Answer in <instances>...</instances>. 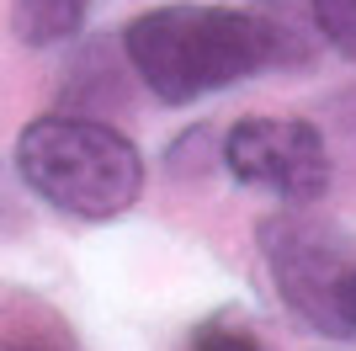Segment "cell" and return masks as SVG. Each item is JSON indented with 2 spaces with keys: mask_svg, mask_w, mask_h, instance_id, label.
I'll use <instances>...</instances> for the list:
<instances>
[{
  "mask_svg": "<svg viewBox=\"0 0 356 351\" xmlns=\"http://www.w3.org/2000/svg\"><path fill=\"white\" fill-rule=\"evenodd\" d=\"M122 48L165 107H192L271 70L287 54V32L234 6H154L128 22Z\"/></svg>",
  "mask_w": 356,
  "mask_h": 351,
  "instance_id": "obj_1",
  "label": "cell"
},
{
  "mask_svg": "<svg viewBox=\"0 0 356 351\" xmlns=\"http://www.w3.org/2000/svg\"><path fill=\"white\" fill-rule=\"evenodd\" d=\"M16 171L70 219H118L144 192V155L96 117H38L16 139Z\"/></svg>",
  "mask_w": 356,
  "mask_h": 351,
  "instance_id": "obj_2",
  "label": "cell"
},
{
  "mask_svg": "<svg viewBox=\"0 0 356 351\" xmlns=\"http://www.w3.org/2000/svg\"><path fill=\"white\" fill-rule=\"evenodd\" d=\"M261 250H266L271 282L298 320H309L314 330H330V336H346L341 292L356 266V245L346 240V229L303 219V213H277L261 224Z\"/></svg>",
  "mask_w": 356,
  "mask_h": 351,
  "instance_id": "obj_3",
  "label": "cell"
},
{
  "mask_svg": "<svg viewBox=\"0 0 356 351\" xmlns=\"http://www.w3.org/2000/svg\"><path fill=\"white\" fill-rule=\"evenodd\" d=\"M223 171L239 187L271 192L282 203H319L330 187L325 133L298 117H245L223 139Z\"/></svg>",
  "mask_w": 356,
  "mask_h": 351,
  "instance_id": "obj_4",
  "label": "cell"
},
{
  "mask_svg": "<svg viewBox=\"0 0 356 351\" xmlns=\"http://www.w3.org/2000/svg\"><path fill=\"white\" fill-rule=\"evenodd\" d=\"M0 351H80L64 314L43 298H11L0 304Z\"/></svg>",
  "mask_w": 356,
  "mask_h": 351,
  "instance_id": "obj_5",
  "label": "cell"
},
{
  "mask_svg": "<svg viewBox=\"0 0 356 351\" xmlns=\"http://www.w3.org/2000/svg\"><path fill=\"white\" fill-rule=\"evenodd\" d=\"M96 0H11V22H16V38L32 48H48V43H64L80 32V22L90 16Z\"/></svg>",
  "mask_w": 356,
  "mask_h": 351,
  "instance_id": "obj_6",
  "label": "cell"
},
{
  "mask_svg": "<svg viewBox=\"0 0 356 351\" xmlns=\"http://www.w3.org/2000/svg\"><path fill=\"white\" fill-rule=\"evenodd\" d=\"M314 6V27L341 58L356 64V0H309Z\"/></svg>",
  "mask_w": 356,
  "mask_h": 351,
  "instance_id": "obj_7",
  "label": "cell"
},
{
  "mask_svg": "<svg viewBox=\"0 0 356 351\" xmlns=\"http://www.w3.org/2000/svg\"><path fill=\"white\" fill-rule=\"evenodd\" d=\"M192 351H261V346H255V336L239 330V325H202Z\"/></svg>",
  "mask_w": 356,
  "mask_h": 351,
  "instance_id": "obj_8",
  "label": "cell"
},
{
  "mask_svg": "<svg viewBox=\"0 0 356 351\" xmlns=\"http://www.w3.org/2000/svg\"><path fill=\"white\" fill-rule=\"evenodd\" d=\"M341 320H346V336H356V266H351L346 292H341Z\"/></svg>",
  "mask_w": 356,
  "mask_h": 351,
  "instance_id": "obj_9",
  "label": "cell"
}]
</instances>
